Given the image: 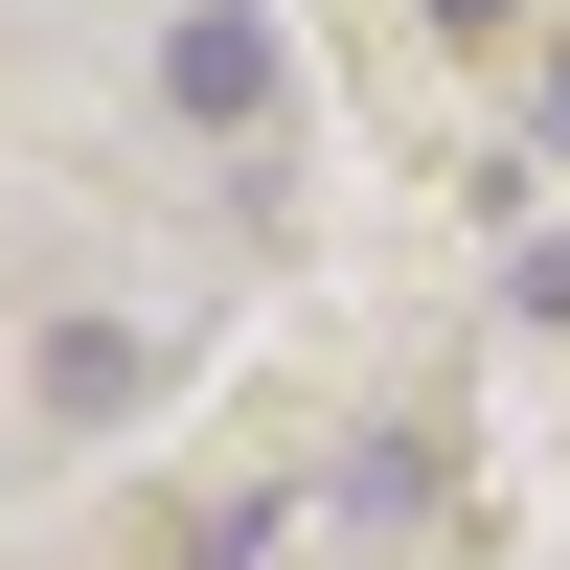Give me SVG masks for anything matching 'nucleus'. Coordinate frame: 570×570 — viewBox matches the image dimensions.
I'll list each match as a JSON object with an SVG mask.
<instances>
[{
    "label": "nucleus",
    "mask_w": 570,
    "mask_h": 570,
    "mask_svg": "<svg viewBox=\"0 0 570 570\" xmlns=\"http://www.w3.org/2000/svg\"><path fill=\"white\" fill-rule=\"evenodd\" d=\"M160 115H183V137H252V115H274V23H252V0H206V23L160 46Z\"/></svg>",
    "instance_id": "obj_1"
},
{
    "label": "nucleus",
    "mask_w": 570,
    "mask_h": 570,
    "mask_svg": "<svg viewBox=\"0 0 570 570\" xmlns=\"http://www.w3.org/2000/svg\"><path fill=\"white\" fill-rule=\"evenodd\" d=\"M137 389V320H69V343H46V411H69V434H91V411H115Z\"/></svg>",
    "instance_id": "obj_2"
}]
</instances>
